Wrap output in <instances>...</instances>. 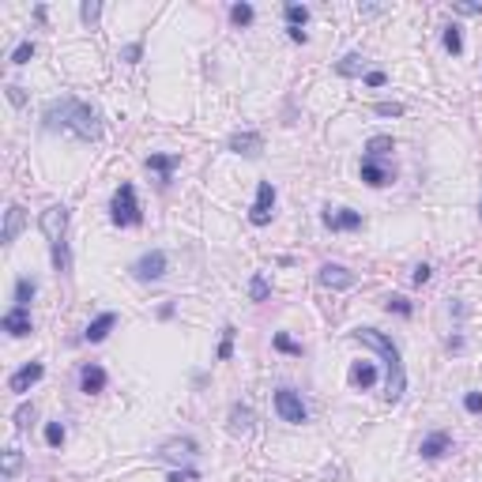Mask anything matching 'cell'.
<instances>
[{"mask_svg": "<svg viewBox=\"0 0 482 482\" xmlns=\"http://www.w3.org/2000/svg\"><path fill=\"white\" fill-rule=\"evenodd\" d=\"M42 125L49 132H72L76 140H87V143H95L102 140V117L95 106H87V102H79L72 95H64V98H53L46 106V113H42Z\"/></svg>", "mask_w": 482, "mask_h": 482, "instance_id": "obj_1", "label": "cell"}, {"mask_svg": "<svg viewBox=\"0 0 482 482\" xmlns=\"http://www.w3.org/2000/svg\"><path fill=\"white\" fill-rule=\"evenodd\" d=\"M351 336L358 339V343H366V347H373L381 358H384V366H388V381H384V396L396 399L407 392V369H404V362H399V347L384 336V332H377V328H354Z\"/></svg>", "mask_w": 482, "mask_h": 482, "instance_id": "obj_2", "label": "cell"}, {"mask_svg": "<svg viewBox=\"0 0 482 482\" xmlns=\"http://www.w3.org/2000/svg\"><path fill=\"white\" fill-rule=\"evenodd\" d=\"M42 234L49 237L53 267H57V272H68L72 257H68V241H64V234H68V211H64L61 204H53V207L42 211Z\"/></svg>", "mask_w": 482, "mask_h": 482, "instance_id": "obj_3", "label": "cell"}, {"mask_svg": "<svg viewBox=\"0 0 482 482\" xmlns=\"http://www.w3.org/2000/svg\"><path fill=\"white\" fill-rule=\"evenodd\" d=\"M113 222H117V226H140V222H143L140 204H136V189H132L128 181L113 193Z\"/></svg>", "mask_w": 482, "mask_h": 482, "instance_id": "obj_4", "label": "cell"}, {"mask_svg": "<svg viewBox=\"0 0 482 482\" xmlns=\"http://www.w3.org/2000/svg\"><path fill=\"white\" fill-rule=\"evenodd\" d=\"M275 411H279V419L290 422V426H302L305 419H309V411H305L302 396L294 392V388H279L275 392Z\"/></svg>", "mask_w": 482, "mask_h": 482, "instance_id": "obj_5", "label": "cell"}, {"mask_svg": "<svg viewBox=\"0 0 482 482\" xmlns=\"http://www.w3.org/2000/svg\"><path fill=\"white\" fill-rule=\"evenodd\" d=\"M166 267H170L166 252H163V249H151V252H143V257L132 264V275H136L140 283H155V279L166 275Z\"/></svg>", "mask_w": 482, "mask_h": 482, "instance_id": "obj_6", "label": "cell"}, {"mask_svg": "<svg viewBox=\"0 0 482 482\" xmlns=\"http://www.w3.org/2000/svg\"><path fill=\"white\" fill-rule=\"evenodd\" d=\"M272 211H275V185L260 181L257 185V200H252V207H249V222L252 226H267L272 222Z\"/></svg>", "mask_w": 482, "mask_h": 482, "instance_id": "obj_7", "label": "cell"}, {"mask_svg": "<svg viewBox=\"0 0 482 482\" xmlns=\"http://www.w3.org/2000/svg\"><path fill=\"white\" fill-rule=\"evenodd\" d=\"M46 377V366H42V362H31V366H23V369H16V373H11V381H8V388H11V392H31V388L38 384V381H42Z\"/></svg>", "mask_w": 482, "mask_h": 482, "instance_id": "obj_8", "label": "cell"}, {"mask_svg": "<svg viewBox=\"0 0 482 482\" xmlns=\"http://www.w3.org/2000/svg\"><path fill=\"white\" fill-rule=\"evenodd\" d=\"M0 324H4V332H8V336H16V339L31 336V309H26V305H11Z\"/></svg>", "mask_w": 482, "mask_h": 482, "instance_id": "obj_9", "label": "cell"}, {"mask_svg": "<svg viewBox=\"0 0 482 482\" xmlns=\"http://www.w3.org/2000/svg\"><path fill=\"white\" fill-rule=\"evenodd\" d=\"M317 279H320V287H332V290H347V287H354V272H347L343 264H324Z\"/></svg>", "mask_w": 482, "mask_h": 482, "instance_id": "obj_10", "label": "cell"}, {"mask_svg": "<svg viewBox=\"0 0 482 482\" xmlns=\"http://www.w3.org/2000/svg\"><path fill=\"white\" fill-rule=\"evenodd\" d=\"M230 151L257 158L264 151V136H260V132H234V136H230Z\"/></svg>", "mask_w": 482, "mask_h": 482, "instance_id": "obj_11", "label": "cell"}, {"mask_svg": "<svg viewBox=\"0 0 482 482\" xmlns=\"http://www.w3.org/2000/svg\"><path fill=\"white\" fill-rule=\"evenodd\" d=\"M324 226L328 230H358L362 226V215L358 211H351V207H339V211H324Z\"/></svg>", "mask_w": 482, "mask_h": 482, "instance_id": "obj_12", "label": "cell"}, {"mask_svg": "<svg viewBox=\"0 0 482 482\" xmlns=\"http://www.w3.org/2000/svg\"><path fill=\"white\" fill-rule=\"evenodd\" d=\"M452 448V437L445 434V430H437V434H430V437H426L422 441V445H419V452H422V460H441V456H445V452Z\"/></svg>", "mask_w": 482, "mask_h": 482, "instance_id": "obj_13", "label": "cell"}, {"mask_svg": "<svg viewBox=\"0 0 482 482\" xmlns=\"http://www.w3.org/2000/svg\"><path fill=\"white\" fill-rule=\"evenodd\" d=\"M79 388H83L87 396H98L102 388H106V369L95 366V362H91V366H83V369H79Z\"/></svg>", "mask_w": 482, "mask_h": 482, "instance_id": "obj_14", "label": "cell"}, {"mask_svg": "<svg viewBox=\"0 0 482 482\" xmlns=\"http://www.w3.org/2000/svg\"><path fill=\"white\" fill-rule=\"evenodd\" d=\"M113 324H117V313H102V317H95V320L87 324L83 339H87V343H102V339L113 332Z\"/></svg>", "mask_w": 482, "mask_h": 482, "instance_id": "obj_15", "label": "cell"}, {"mask_svg": "<svg viewBox=\"0 0 482 482\" xmlns=\"http://www.w3.org/2000/svg\"><path fill=\"white\" fill-rule=\"evenodd\" d=\"M362 181H366V185H373V189H381V185H388V181H392V173H388L381 163H377V158H362Z\"/></svg>", "mask_w": 482, "mask_h": 482, "instance_id": "obj_16", "label": "cell"}, {"mask_svg": "<svg viewBox=\"0 0 482 482\" xmlns=\"http://www.w3.org/2000/svg\"><path fill=\"white\" fill-rule=\"evenodd\" d=\"M23 207L19 204H11L8 211H4V234H0V237H4V245H11V241H16L19 237V230H23Z\"/></svg>", "mask_w": 482, "mask_h": 482, "instance_id": "obj_17", "label": "cell"}, {"mask_svg": "<svg viewBox=\"0 0 482 482\" xmlns=\"http://www.w3.org/2000/svg\"><path fill=\"white\" fill-rule=\"evenodd\" d=\"M351 384L354 388H373L377 384V366H373V362H354L351 366Z\"/></svg>", "mask_w": 482, "mask_h": 482, "instance_id": "obj_18", "label": "cell"}, {"mask_svg": "<svg viewBox=\"0 0 482 482\" xmlns=\"http://www.w3.org/2000/svg\"><path fill=\"white\" fill-rule=\"evenodd\" d=\"M178 163H181L178 155H151V158H147V170H155L163 181H170V173L178 170Z\"/></svg>", "mask_w": 482, "mask_h": 482, "instance_id": "obj_19", "label": "cell"}, {"mask_svg": "<svg viewBox=\"0 0 482 482\" xmlns=\"http://www.w3.org/2000/svg\"><path fill=\"white\" fill-rule=\"evenodd\" d=\"M230 430L234 434H249L252 430V411L249 407H234L230 411Z\"/></svg>", "mask_w": 482, "mask_h": 482, "instance_id": "obj_20", "label": "cell"}, {"mask_svg": "<svg viewBox=\"0 0 482 482\" xmlns=\"http://www.w3.org/2000/svg\"><path fill=\"white\" fill-rule=\"evenodd\" d=\"M392 136H373L369 143H366V151H369V158H381V155H388V151H392Z\"/></svg>", "mask_w": 482, "mask_h": 482, "instance_id": "obj_21", "label": "cell"}, {"mask_svg": "<svg viewBox=\"0 0 482 482\" xmlns=\"http://www.w3.org/2000/svg\"><path fill=\"white\" fill-rule=\"evenodd\" d=\"M287 23L294 26V31H302V26L309 23V8H302V4H290V8H287Z\"/></svg>", "mask_w": 482, "mask_h": 482, "instance_id": "obj_22", "label": "cell"}, {"mask_svg": "<svg viewBox=\"0 0 482 482\" xmlns=\"http://www.w3.org/2000/svg\"><path fill=\"white\" fill-rule=\"evenodd\" d=\"M34 279H19L16 283V305H31V298H34Z\"/></svg>", "mask_w": 482, "mask_h": 482, "instance_id": "obj_23", "label": "cell"}, {"mask_svg": "<svg viewBox=\"0 0 482 482\" xmlns=\"http://www.w3.org/2000/svg\"><path fill=\"white\" fill-rule=\"evenodd\" d=\"M441 42H445V49L452 53V57H456V53L463 49V38H460V26H445V38H441Z\"/></svg>", "mask_w": 482, "mask_h": 482, "instance_id": "obj_24", "label": "cell"}, {"mask_svg": "<svg viewBox=\"0 0 482 482\" xmlns=\"http://www.w3.org/2000/svg\"><path fill=\"white\" fill-rule=\"evenodd\" d=\"M252 16H257V11H252V4H234V8H230V19H234L237 26L252 23Z\"/></svg>", "mask_w": 482, "mask_h": 482, "instance_id": "obj_25", "label": "cell"}, {"mask_svg": "<svg viewBox=\"0 0 482 482\" xmlns=\"http://www.w3.org/2000/svg\"><path fill=\"white\" fill-rule=\"evenodd\" d=\"M384 309H388V313H399V317H411V302L399 298V294H392V298L384 302Z\"/></svg>", "mask_w": 482, "mask_h": 482, "instance_id": "obj_26", "label": "cell"}, {"mask_svg": "<svg viewBox=\"0 0 482 482\" xmlns=\"http://www.w3.org/2000/svg\"><path fill=\"white\" fill-rule=\"evenodd\" d=\"M336 72H339V76H358V72H362V57H358V53H351V57H343Z\"/></svg>", "mask_w": 482, "mask_h": 482, "instance_id": "obj_27", "label": "cell"}, {"mask_svg": "<svg viewBox=\"0 0 482 482\" xmlns=\"http://www.w3.org/2000/svg\"><path fill=\"white\" fill-rule=\"evenodd\" d=\"M79 16H83V23H87V26H95V23L102 19V4H95V0H91V4L79 8Z\"/></svg>", "mask_w": 482, "mask_h": 482, "instance_id": "obj_28", "label": "cell"}, {"mask_svg": "<svg viewBox=\"0 0 482 482\" xmlns=\"http://www.w3.org/2000/svg\"><path fill=\"white\" fill-rule=\"evenodd\" d=\"M230 354H234V328H230V324H226V328H222V343H219V358L226 362V358H230Z\"/></svg>", "mask_w": 482, "mask_h": 482, "instance_id": "obj_29", "label": "cell"}, {"mask_svg": "<svg viewBox=\"0 0 482 482\" xmlns=\"http://www.w3.org/2000/svg\"><path fill=\"white\" fill-rule=\"evenodd\" d=\"M249 294H252V302H264V298H267V279H264V275H252Z\"/></svg>", "mask_w": 482, "mask_h": 482, "instance_id": "obj_30", "label": "cell"}, {"mask_svg": "<svg viewBox=\"0 0 482 482\" xmlns=\"http://www.w3.org/2000/svg\"><path fill=\"white\" fill-rule=\"evenodd\" d=\"M19 460H23L19 448H8V452H4V478H11V475L19 471Z\"/></svg>", "mask_w": 482, "mask_h": 482, "instance_id": "obj_31", "label": "cell"}, {"mask_svg": "<svg viewBox=\"0 0 482 482\" xmlns=\"http://www.w3.org/2000/svg\"><path fill=\"white\" fill-rule=\"evenodd\" d=\"M31 57H34V42H19L16 53H11V64H26Z\"/></svg>", "mask_w": 482, "mask_h": 482, "instance_id": "obj_32", "label": "cell"}, {"mask_svg": "<svg viewBox=\"0 0 482 482\" xmlns=\"http://www.w3.org/2000/svg\"><path fill=\"white\" fill-rule=\"evenodd\" d=\"M46 441H49L53 448L64 445V426H61V422H49V426H46Z\"/></svg>", "mask_w": 482, "mask_h": 482, "instance_id": "obj_33", "label": "cell"}, {"mask_svg": "<svg viewBox=\"0 0 482 482\" xmlns=\"http://www.w3.org/2000/svg\"><path fill=\"white\" fill-rule=\"evenodd\" d=\"M275 347H279V351H283V354H302V347L294 343L290 336H283V332H279V336H275Z\"/></svg>", "mask_w": 482, "mask_h": 482, "instance_id": "obj_34", "label": "cell"}, {"mask_svg": "<svg viewBox=\"0 0 482 482\" xmlns=\"http://www.w3.org/2000/svg\"><path fill=\"white\" fill-rule=\"evenodd\" d=\"M377 117H404V106L399 102H377Z\"/></svg>", "mask_w": 482, "mask_h": 482, "instance_id": "obj_35", "label": "cell"}, {"mask_svg": "<svg viewBox=\"0 0 482 482\" xmlns=\"http://www.w3.org/2000/svg\"><path fill=\"white\" fill-rule=\"evenodd\" d=\"M463 407L471 411V414H478V411H482V392H467V396H463Z\"/></svg>", "mask_w": 482, "mask_h": 482, "instance_id": "obj_36", "label": "cell"}, {"mask_svg": "<svg viewBox=\"0 0 482 482\" xmlns=\"http://www.w3.org/2000/svg\"><path fill=\"white\" fill-rule=\"evenodd\" d=\"M414 283H430V264H419V267H414Z\"/></svg>", "mask_w": 482, "mask_h": 482, "instance_id": "obj_37", "label": "cell"}, {"mask_svg": "<svg viewBox=\"0 0 482 482\" xmlns=\"http://www.w3.org/2000/svg\"><path fill=\"white\" fill-rule=\"evenodd\" d=\"M31 414H34V411H31V407L23 404V407L16 411V426H26V422H31Z\"/></svg>", "mask_w": 482, "mask_h": 482, "instance_id": "obj_38", "label": "cell"}, {"mask_svg": "<svg viewBox=\"0 0 482 482\" xmlns=\"http://www.w3.org/2000/svg\"><path fill=\"white\" fill-rule=\"evenodd\" d=\"M384 79H388L384 72H369V76H366V83H369V87H384Z\"/></svg>", "mask_w": 482, "mask_h": 482, "instance_id": "obj_39", "label": "cell"}, {"mask_svg": "<svg viewBox=\"0 0 482 482\" xmlns=\"http://www.w3.org/2000/svg\"><path fill=\"white\" fill-rule=\"evenodd\" d=\"M463 16H482V4H456Z\"/></svg>", "mask_w": 482, "mask_h": 482, "instance_id": "obj_40", "label": "cell"}, {"mask_svg": "<svg viewBox=\"0 0 482 482\" xmlns=\"http://www.w3.org/2000/svg\"><path fill=\"white\" fill-rule=\"evenodd\" d=\"M8 98L16 102V106H23V87H8Z\"/></svg>", "mask_w": 482, "mask_h": 482, "instance_id": "obj_41", "label": "cell"}, {"mask_svg": "<svg viewBox=\"0 0 482 482\" xmlns=\"http://www.w3.org/2000/svg\"><path fill=\"white\" fill-rule=\"evenodd\" d=\"M170 482H193V475H181V471H173V475H170Z\"/></svg>", "mask_w": 482, "mask_h": 482, "instance_id": "obj_42", "label": "cell"}, {"mask_svg": "<svg viewBox=\"0 0 482 482\" xmlns=\"http://www.w3.org/2000/svg\"><path fill=\"white\" fill-rule=\"evenodd\" d=\"M478 207H482V204H478Z\"/></svg>", "mask_w": 482, "mask_h": 482, "instance_id": "obj_43", "label": "cell"}]
</instances>
